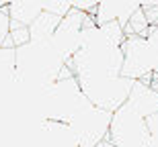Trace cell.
Returning a JSON list of instances; mask_svg holds the SVG:
<instances>
[{"label": "cell", "instance_id": "obj_12", "mask_svg": "<svg viewBox=\"0 0 158 147\" xmlns=\"http://www.w3.org/2000/svg\"><path fill=\"white\" fill-rule=\"evenodd\" d=\"M142 10L146 14L150 27H158V2H142Z\"/></svg>", "mask_w": 158, "mask_h": 147}, {"label": "cell", "instance_id": "obj_1", "mask_svg": "<svg viewBox=\"0 0 158 147\" xmlns=\"http://www.w3.org/2000/svg\"><path fill=\"white\" fill-rule=\"evenodd\" d=\"M134 84L135 82L127 78H99V80L80 82L78 86L93 106L113 114L127 102Z\"/></svg>", "mask_w": 158, "mask_h": 147}, {"label": "cell", "instance_id": "obj_5", "mask_svg": "<svg viewBox=\"0 0 158 147\" xmlns=\"http://www.w3.org/2000/svg\"><path fill=\"white\" fill-rule=\"evenodd\" d=\"M8 17H10L12 27H31L43 12V4L41 2H8L6 4Z\"/></svg>", "mask_w": 158, "mask_h": 147}, {"label": "cell", "instance_id": "obj_2", "mask_svg": "<svg viewBox=\"0 0 158 147\" xmlns=\"http://www.w3.org/2000/svg\"><path fill=\"white\" fill-rule=\"evenodd\" d=\"M121 49L125 55L121 78L131 82H148L156 70L158 49L152 47L146 37H125Z\"/></svg>", "mask_w": 158, "mask_h": 147}, {"label": "cell", "instance_id": "obj_7", "mask_svg": "<svg viewBox=\"0 0 158 147\" xmlns=\"http://www.w3.org/2000/svg\"><path fill=\"white\" fill-rule=\"evenodd\" d=\"M60 23H62V18L52 14V12H41V17L37 18L35 23L29 27L31 31V43H47L52 41L53 35H56V31H58Z\"/></svg>", "mask_w": 158, "mask_h": 147}, {"label": "cell", "instance_id": "obj_6", "mask_svg": "<svg viewBox=\"0 0 158 147\" xmlns=\"http://www.w3.org/2000/svg\"><path fill=\"white\" fill-rule=\"evenodd\" d=\"M15 86H21L17 74V51L0 47V96H4Z\"/></svg>", "mask_w": 158, "mask_h": 147}, {"label": "cell", "instance_id": "obj_14", "mask_svg": "<svg viewBox=\"0 0 158 147\" xmlns=\"http://www.w3.org/2000/svg\"><path fill=\"white\" fill-rule=\"evenodd\" d=\"M94 147H117V145H115V143H113L111 139L107 137V139H103V141H99V143H97Z\"/></svg>", "mask_w": 158, "mask_h": 147}, {"label": "cell", "instance_id": "obj_4", "mask_svg": "<svg viewBox=\"0 0 158 147\" xmlns=\"http://www.w3.org/2000/svg\"><path fill=\"white\" fill-rule=\"evenodd\" d=\"M138 8H142V2H99V10L94 14L97 18V25H107V23H113V21H117L121 23L123 27L127 25L129 17L134 14Z\"/></svg>", "mask_w": 158, "mask_h": 147}, {"label": "cell", "instance_id": "obj_13", "mask_svg": "<svg viewBox=\"0 0 158 147\" xmlns=\"http://www.w3.org/2000/svg\"><path fill=\"white\" fill-rule=\"evenodd\" d=\"M146 39L152 43V47H154V49H158V27H150V33H148Z\"/></svg>", "mask_w": 158, "mask_h": 147}, {"label": "cell", "instance_id": "obj_9", "mask_svg": "<svg viewBox=\"0 0 158 147\" xmlns=\"http://www.w3.org/2000/svg\"><path fill=\"white\" fill-rule=\"evenodd\" d=\"M31 43V31L29 27H12L10 25V33H8V37H6V41L2 47L6 49H21L25 47V45H29Z\"/></svg>", "mask_w": 158, "mask_h": 147}, {"label": "cell", "instance_id": "obj_15", "mask_svg": "<svg viewBox=\"0 0 158 147\" xmlns=\"http://www.w3.org/2000/svg\"><path fill=\"white\" fill-rule=\"evenodd\" d=\"M154 74H158V61H156V70H154Z\"/></svg>", "mask_w": 158, "mask_h": 147}, {"label": "cell", "instance_id": "obj_8", "mask_svg": "<svg viewBox=\"0 0 158 147\" xmlns=\"http://www.w3.org/2000/svg\"><path fill=\"white\" fill-rule=\"evenodd\" d=\"M123 31H125V37H148L150 25H148L146 14H144L142 8H138V10L129 17V21H127V25L123 27Z\"/></svg>", "mask_w": 158, "mask_h": 147}, {"label": "cell", "instance_id": "obj_3", "mask_svg": "<svg viewBox=\"0 0 158 147\" xmlns=\"http://www.w3.org/2000/svg\"><path fill=\"white\" fill-rule=\"evenodd\" d=\"M125 104L148 121L150 117L158 114V92L152 90L146 82H135Z\"/></svg>", "mask_w": 158, "mask_h": 147}, {"label": "cell", "instance_id": "obj_10", "mask_svg": "<svg viewBox=\"0 0 158 147\" xmlns=\"http://www.w3.org/2000/svg\"><path fill=\"white\" fill-rule=\"evenodd\" d=\"M41 4H43V10L45 12H52V14H56L60 18H64L72 10V2H64V0H60V2L52 0V2H41Z\"/></svg>", "mask_w": 158, "mask_h": 147}, {"label": "cell", "instance_id": "obj_11", "mask_svg": "<svg viewBox=\"0 0 158 147\" xmlns=\"http://www.w3.org/2000/svg\"><path fill=\"white\" fill-rule=\"evenodd\" d=\"M6 4H8V2H0V47L4 45L6 37L10 33V17H8Z\"/></svg>", "mask_w": 158, "mask_h": 147}]
</instances>
